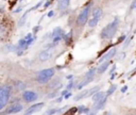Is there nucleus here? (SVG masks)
Segmentation results:
<instances>
[{
  "mask_svg": "<svg viewBox=\"0 0 136 115\" xmlns=\"http://www.w3.org/2000/svg\"><path fill=\"white\" fill-rule=\"evenodd\" d=\"M38 29H39V27H35V29H34V32H36Z\"/></svg>",
  "mask_w": 136,
  "mask_h": 115,
  "instance_id": "a19ab883",
  "label": "nucleus"
},
{
  "mask_svg": "<svg viewBox=\"0 0 136 115\" xmlns=\"http://www.w3.org/2000/svg\"><path fill=\"white\" fill-rule=\"evenodd\" d=\"M106 99H108V96H105L103 99H101V100H99V101H97V104L95 105V107H94V110H101V109L104 107V105H105Z\"/></svg>",
  "mask_w": 136,
  "mask_h": 115,
  "instance_id": "4468645a",
  "label": "nucleus"
},
{
  "mask_svg": "<svg viewBox=\"0 0 136 115\" xmlns=\"http://www.w3.org/2000/svg\"><path fill=\"white\" fill-rule=\"evenodd\" d=\"M53 15H54V12H53V11H50V12L48 13V17H52Z\"/></svg>",
  "mask_w": 136,
  "mask_h": 115,
  "instance_id": "473e14b6",
  "label": "nucleus"
},
{
  "mask_svg": "<svg viewBox=\"0 0 136 115\" xmlns=\"http://www.w3.org/2000/svg\"><path fill=\"white\" fill-rule=\"evenodd\" d=\"M111 63H112L111 60H108L106 62H102V63H101V65L98 67L97 73H103L106 69H108V67H109V65Z\"/></svg>",
  "mask_w": 136,
  "mask_h": 115,
  "instance_id": "f8f14e48",
  "label": "nucleus"
},
{
  "mask_svg": "<svg viewBox=\"0 0 136 115\" xmlns=\"http://www.w3.org/2000/svg\"><path fill=\"white\" fill-rule=\"evenodd\" d=\"M62 100H63V97H60V98H57V99H56V101L61 102V101H62Z\"/></svg>",
  "mask_w": 136,
  "mask_h": 115,
  "instance_id": "e433bc0d",
  "label": "nucleus"
},
{
  "mask_svg": "<svg viewBox=\"0 0 136 115\" xmlns=\"http://www.w3.org/2000/svg\"><path fill=\"white\" fill-rule=\"evenodd\" d=\"M65 110V108L63 109H50V110H48L44 115H54L56 113H61V112H63Z\"/></svg>",
  "mask_w": 136,
  "mask_h": 115,
  "instance_id": "2eb2a0df",
  "label": "nucleus"
},
{
  "mask_svg": "<svg viewBox=\"0 0 136 115\" xmlns=\"http://www.w3.org/2000/svg\"><path fill=\"white\" fill-rule=\"evenodd\" d=\"M92 80H94V77H85V79H83V80L77 85V88L78 90H82V88L85 87L88 83H91Z\"/></svg>",
  "mask_w": 136,
  "mask_h": 115,
  "instance_id": "9b49d317",
  "label": "nucleus"
},
{
  "mask_svg": "<svg viewBox=\"0 0 136 115\" xmlns=\"http://www.w3.org/2000/svg\"><path fill=\"white\" fill-rule=\"evenodd\" d=\"M135 1H136V0H135Z\"/></svg>",
  "mask_w": 136,
  "mask_h": 115,
  "instance_id": "c03bdc74",
  "label": "nucleus"
},
{
  "mask_svg": "<svg viewBox=\"0 0 136 115\" xmlns=\"http://www.w3.org/2000/svg\"><path fill=\"white\" fill-rule=\"evenodd\" d=\"M127 91H128V86H127V85H124V86L121 88V92H122V93H126Z\"/></svg>",
  "mask_w": 136,
  "mask_h": 115,
  "instance_id": "c85d7f7f",
  "label": "nucleus"
},
{
  "mask_svg": "<svg viewBox=\"0 0 136 115\" xmlns=\"http://www.w3.org/2000/svg\"><path fill=\"white\" fill-rule=\"evenodd\" d=\"M78 109V112H79V114H83V113H88L89 112V109L88 108H86L85 105H80L79 108H77Z\"/></svg>",
  "mask_w": 136,
  "mask_h": 115,
  "instance_id": "6ab92c4d",
  "label": "nucleus"
},
{
  "mask_svg": "<svg viewBox=\"0 0 136 115\" xmlns=\"http://www.w3.org/2000/svg\"><path fill=\"white\" fill-rule=\"evenodd\" d=\"M108 115H109V114H108Z\"/></svg>",
  "mask_w": 136,
  "mask_h": 115,
  "instance_id": "37998d69",
  "label": "nucleus"
},
{
  "mask_svg": "<svg viewBox=\"0 0 136 115\" xmlns=\"http://www.w3.org/2000/svg\"><path fill=\"white\" fill-rule=\"evenodd\" d=\"M52 57V51H51V49H46V50H43L42 52L39 53V55H38V59L40 61H47V60H49Z\"/></svg>",
  "mask_w": 136,
  "mask_h": 115,
  "instance_id": "9d476101",
  "label": "nucleus"
},
{
  "mask_svg": "<svg viewBox=\"0 0 136 115\" xmlns=\"http://www.w3.org/2000/svg\"><path fill=\"white\" fill-rule=\"evenodd\" d=\"M88 91L89 90H85V91H83L81 94H79L78 96L74 97V100L76 101H78V100H81L82 98H86V97H88Z\"/></svg>",
  "mask_w": 136,
  "mask_h": 115,
  "instance_id": "f3484780",
  "label": "nucleus"
},
{
  "mask_svg": "<svg viewBox=\"0 0 136 115\" xmlns=\"http://www.w3.org/2000/svg\"><path fill=\"white\" fill-rule=\"evenodd\" d=\"M43 107H44V102H38V104L32 105L30 108H28L27 110H26L24 115H32L34 113H36V112H38Z\"/></svg>",
  "mask_w": 136,
  "mask_h": 115,
  "instance_id": "423d86ee",
  "label": "nucleus"
},
{
  "mask_svg": "<svg viewBox=\"0 0 136 115\" xmlns=\"http://www.w3.org/2000/svg\"><path fill=\"white\" fill-rule=\"evenodd\" d=\"M22 98H24V100L27 102H33L38 98V96H37V94L35 92H33V91H25L24 94H22Z\"/></svg>",
  "mask_w": 136,
  "mask_h": 115,
  "instance_id": "39448f33",
  "label": "nucleus"
},
{
  "mask_svg": "<svg viewBox=\"0 0 136 115\" xmlns=\"http://www.w3.org/2000/svg\"><path fill=\"white\" fill-rule=\"evenodd\" d=\"M116 88H117V85H116V84L112 85V86L109 88V91H108V92H106V96H109L111 94H113V93L115 92V90H116Z\"/></svg>",
  "mask_w": 136,
  "mask_h": 115,
  "instance_id": "412c9836",
  "label": "nucleus"
},
{
  "mask_svg": "<svg viewBox=\"0 0 136 115\" xmlns=\"http://www.w3.org/2000/svg\"><path fill=\"white\" fill-rule=\"evenodd\" d=\"M18 47H19V48H25V47L27 48V46H26V40H25V38H22V40L19 41Z\"/></svg>",
  "mask_w": 136,
  "mask_h": 115,
  "instance_id": "5701e85b",
  "label": "nucleus"
},
{
  "mask_svg": "<svg viewBox=\"0 0 136 115\" xmlns=\"http://www.w3.org/2000/svg\"><path fill=\"white\" fill-rule=\"evenodd\" d=\"M4 34H5V29H4L3 26H1V25H0V37H1V36H3Z\"/></svg>",
  "mask_w": 136,
  "mask_h": 115,
  "instance_id": "393cba45",
  "label": "nucleus"
},
{
  "mask_svg": "<svg viewBox=\"0 0 136 115\" xmlns=\"http://www.w3.org/2000/svg\"><path fill=\"white\" fill-rule=\"evenodd\" d=\"M115 54H116V48H112V49H109L105 54H103L102 57H100L99 62H100V63H102V62H104V61L111 60V59H112L113 57H114Z\"/></svg>",
  "mask_w": 136,
  "mask_h": 115,
  "instance_id": "6e6552de",
  "label": "nucleus"
},
{
  "mask_svg": "<svg viewBox=\"0 0 136 115\" xmlns=\"http://www.w3.org/2000/svg\"><path fill=\"white\" fill-rule=\"evenodd\" d=\"M16 85H17V87H18V90H25L26 88V84L24 83V82H21V81H17L16 82Z\"/></svg>",
  "mask_w": 136,
  "mask_h": 115,
  "instance_id": "4be33fe9",
  "label": "nucleus"
},
{
  "mask_svg": "<svg viewBox=\"0 0 136 115\" xmlns=\"http://www.w3.org/2000/svg\"><path fill=\"white\" fill-rule=\"evenodd\" d=\"M21 11V8H19V9H17V10L15 11V13H18V12H20Z\"/></svg>",
  "mask_w": 136,
  "mask_h": 115,
  "instance_id": "58836bf2",
  "label": "nucleus"
},
{
  "mask_svg": "<svg viewBox=\"0 0 136 115\" xmlns=\"http://www.w3.org/2000/svg\"><path fill=\"white\" fill-rule=\"evenodd\" d=\"M96 73H97V69L96 68H91V69H89L88 72L85 73V77H94Z\"/></svg>",
  "mask_w": 136,
  "mask_h": 115,
  "instance_id": "aec40b11",
  "label": "nucleus"
},
{
  "mask_svg": "<svg viewBox=\"0 0 136 115\" xmlns=\"http://www.w3.org/2000/svg\"><path fill=\"white\" fill-rule=\"evenodd\" d=\"M70 96H71V93H67V94H65V95H64V98L65 99H68Z\"/></svg>",
  "mask_w": 136,
  "mask_h": 115,
  "instance_id": "2f4dec72",
  "label": "nucleus"
},
{
  "mask_svg": "<svg viewBox=\"0 0 136 115\" xmlns=\"http://www.w3.org/2000/svg\"><path fill=\"white\" fill-rule=\"evenodd\" d=\"M67 93H68V90H65V91H63V92H62V96H64L65 94H67Z\"/></svg>",
  "mask_w": 136,
  "mask_h": 115,
  "instance_id": "c9c22d12",
  "label": "nucleus"
},
{
  "mask_svg": "<svg viewBox=\"0 0 136 115\" xmlns=\"http://www.w3.org/2000/svg\"><path fill=\"white\" fill-rule=\"evenodd\" d=\"M101 16H102V9H101V8H96L94 11H92V17H91V19H89V21H88L89 28L96 27L97 23L99 22Z\"/></svg>",
  "mask_w": 136,
  "mask_h": 115,
  "instance_id": "f03ea898",
  "label": "nucleus"
},
{
  "mask_svg": "<svg viewBox=\"0 0 136 115\" xmlns=\"http://www.w3.org/2000/svg\"><path fill=\"white\" fill-rule=\"evenodd\" d=\"M31 37H32V34H31V33H29V34H27V36L25 37V40H26V41H28V40H30Z\"/></svg>",
  "mask_w": 136,
  "mask_h": 115,
  "instance_id": "c756f323",
  "label": "nucleus"
},
{
  "mask_svg": "<svg viewBox=\"0 0 136 115\" xmlns=\"http://www.w3.org/2000/svg\"><path fill=\"white\" fill-rule=\"evenodd\" d=\"M57 91H55V92H53V93H51V94H49L48 95V98H54V97H55L56 95H57Z\"/></svg>",
  "mask_w": 136,
  "mask_h": 115,
  "instance_id": "a878e982",
  "label": "nucleus"
},
{
  "mask_svg": "<svg viewBox=\"0 0 136 115\" xmlns=\"http://www.w3.org/2000/svg\"><path fill=\"white\" fill-rule=\"evenodd\" d=\"M69 2H70V0H60L59 9H60V10H65V9L68 7Z\"/></svg>",
  "mask_w": 136,
  "mask_h": 115,
  "instance_id": "dca6fc26",
  "label": "nucleus"
},
{
  "mask_svg": "<svg viewBox=\"0 0 136 115\" xmlns=\"http://www.w3.org/2000/svg\"><path fill=\"white\" fill-rule=\"evenodd\" d=\"M72 75H69V76H67V79H68V80H72Z\"/></svg>",
  "mask_w": 136,
  "mask_h": 115,
  "instance_id": "4c0bfd02",
  "label": "nucleus"
},
{
  "mask_svg": "<svg viewBox=\"0 0 136 115\" xmlns=\"http://www.w3.org/2000/svg\"><path fill=\"white\" fill-rule=\"evenodd\" d=\"M89 113V112H88ZM87 115H96V113H94V112H92V113H89V114H87Z\"/></svg>",
  "mask_w": 136,
  "mask_h": 115,
  "instance_id": "79ce46f5",
  "label": "nucleus"
},
{
  "mask_svg": "<svg viewBox=\"0 0 136 115\" xmlns=\"http://www.w3.org/2000/svg\"><path fill=\"white\" fill-rule=\"evenodd\" d=\"M54 73H55V69H54V68H47V69H43V70H40L37 76L50 79V78H52V77L54 76Z\"/></svg>",
  "mask_w": 136,
  "mask_h": 115,
  "instance_id": "0eeeda50",
  "label": "nucleus"
},
{
  "mask_svg": "<svg viewBox=\"0 0 136 115\" xmlns=\"http://www.w3.org/2000/svg\"><path fill=\"white\" fill-rule=\"evenodd\" d=\"M50 3H51V0H48V1H47V2H46V3H45V8L49 7V4H50Z\"/></svg>",
  "mask_w": 136,
  "mask_h": 115,
  "instance_id": "72a5a7b5",
  "label": "nucleus"
},
{
  "mask_svg": "<svg viewBox=\"0 0 136 115\" xmlns=\"http://www.w3.org/2000/svg\"><path fill=\"white\" fill-rule=\"evenodd\" d=\"M22 110V105L20 104H14L12 105L10 108L8 109L7 111H5L4 114H15V113H18Z\"/></svg>",
  "mask_w": 136,
  "mask_h": 115,
  "instance_id": "1a4fd4ad",
  "label": "nucleus"
},
{
  "mask_svg": "<svg viewBox=\"0 0 136 115\" xmlns=\"http://www.w3.org/2000/svg\"><path fill=\"white\" fill-rule=\"evenodd\" d=\"M17 54H18V55H21V54H22V51H18V52H17Z\"/></svg>",
  "mask_w": 136,
  "mask_h": 115,
  "instance_id": "ea45409f",
  "label": "nucleus"
},
{
  "mask_svg": "<svg viewBox=\"0 0 136 115\" xmlns=\"http://www.w3.org/2000/svg\"><path fill=\"white\" fill-rule=\"evenodd\" d=\"M89 11H91V7H89V5H87V7L84 8L82 11H81V13L79 14V16H78V19H77L78 25H80V26L85 25V22L87 21V19H88Z\"/></svg>",
  "mask_w": 136,
  "mask_h": 115,
  "instance_id": "20e7f679",
  "label": "nucleus"
},
{
  "mask_svg": "<svg viewBox=\"0 0 136 115\" xmlns=\"http://www.w3.org/2000/svg\"><path fill=\"white\" fill-rule=\"evenodd\" d=\"M72 86H73V82L70 81V83H69V84L67 85V90H71Z\"/></svg>",
  "mask_w": 136,
  "mask_h": 115,
  "instance_id": "cd10ccee",
  "label": "nucleus"
},
{
  "mask_svg": "<svg viewBox=\"0 0 136 115\" xmlns=\"http://www.w3.org/2000/svg\"><path fill=\"white\" fill-rule=\"evenodd\" d=\"M11 93H12V87L11 86H2L0 87V101L2 104L7 105L10 100Z\"/></svg>",
  "mask_w": 136,
  "mask_h": 115,
  "instance_id": "7ed1b4c3",
  "label": "nucleus"
},
{
  "mask_svg": "<svg viewBox=\"0 0 136 115\" xmlns=\"http://www.w3.org/2000/svg\"><path fill=\"white\" fill-rule=\"evenodd\" d=\"M4 105H5L4 104H2V102H1V101H0V110H2V109H3V108H4Z\"/></svg>",
  "mask_w": 136,
  "mask_h": 115,
  "instance_id": "f704fd0d",
  "label": "nucleus"
},
{
  "mask_svg": "<svg viewBox=\"0 0 136 115\" xmlns=\"http://www.w3.org/2000/svg\"><path fill=\"white\" fill-rule=\"evenodd\" d=\"M105 96H106V93H104V92H96L92 95V100H94L95 102H97V101H99V100L103 99Z\"/></svg>",
  "mask_w": 136,
  "mask_h": 115,
  "instance_id": "ddd939ff",
  "label": "nucleus"
},
{
  "mask_svg": "<svg viewBox=\"0 0 136 115\" xmlns=\"http://www.w3.org/2000/svg\"><path fill=\"white\" fill-rule=\"evenodd\" d=\"M118 23H119V19L116 17L111 23H109V25L101 31V37L102 38H112L115 35V33L117 32Z\"/></svg>",
  "mask_w": 136,
  "mask_h": 115,
  "instance_id": "f257e3e1",
  "label": "nucleus"
},
{
  "mask_svg": "<svg viewBox=\"0 0 136 115\" xmlns=\"http://www.w3.org/2000/svg\"><path fill=\"white\" fill-rule=\"evenodd\" d=\"M71 34H72V32L70 31V32H69V34H67V35H66V36H65V40L67 41V42H68V40H70V37H71Z\"/></svg>",
  "mask_w": 136,
  "mask_h": 115,
  "instance_id": "bb28decb",
  "label": "nucleus"
},
{
  "mask_svg": "<svg viewBox=\"0 0 136 115\" xmlns=\"http://www.w3.org/2000/svg\"><path fill=\"white\" fill-rule=\"evenodd\" d=\"M64 37L63 35H57V36H55V37H53V44H56L59 41H61L62 38Z\"/></svg>",
  "mask_w": 136,
  "mask_h": 115,
  "instance_id": "b1692460",
  "label": "nucleus"
},
{
  "mask_svg": "<svg viewBox=\"0 0 136 115\" xmlns=\"http://www.w3.org/2000/svg\"><path fill=\"white\" fill-rule=\"evenodd\" d=\"M57 35H64V32H63V30L60 27H57V28L54 29L53 32H52V34H51V37L53 38V37L57 36Z\"/></svg>",
  "mask_w": 136,
  "mask_h": 115,
  "instance_id": "a211bd4d",
  "label": "nucleus"
},
{
  "mask_svg": "<svg viewBox=\"0 0 136 115\" xmlns=\"http://www.w3.org/2000/svg\"><path fill=\"white\" fill-rule=\"evenodd\" d=\"M115 70H116V65L113 66V68H112L111 70H109V73H115Z\"/></svg>",
  "mask_w": 136,
  "mask_h": 115,
  "instance_id": "7c9ffc66",
  "label": "nucleus"
}]
</instances>
